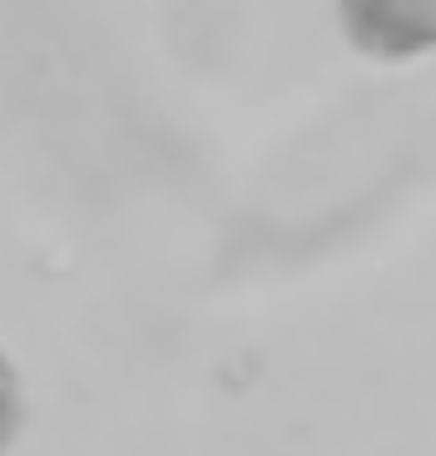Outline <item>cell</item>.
Wrapping results in <instances>:
<instances>
[{"instance_id":"cell-1","label":"cell","mask_w":436,"mask_h":456,"mask_svg":"<svg viewBox=\"0 0 436 456\" xmlns=\"http://www.w3.org/2000/svg\"><path fill=\"white\" fill-rule=\"evenodd\" d=\"M337 25L357 55L382 65L436 55V0H337Z\"/></svg>"},{"instance_id":"cell-2","label":"cell","mask_w":436,"mask_h":456,"mask_svg":"<svg viewBox=\"0 0 436 456\" xmlns=\"http://www.w3.org/2000/svg\"><path fill=\"white\" fill-rule=\"evenodd\" d=\"M25 432V382L15 362L0 353V456L11 452V442Z\"/></svg>"}]
</instances>
